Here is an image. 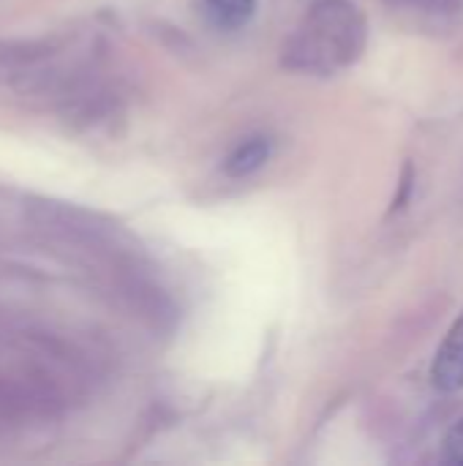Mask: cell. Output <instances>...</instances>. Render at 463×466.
Instances as JSON below:
<instances>
[{"label": "cell", "mask_w": 463, "mask_h": 466, "mask_svg": "<svg viewBox=\"0 0 463 466\" xmlns=\"http://www.w3.org/2000/svg\"><path fill=\"white\" fill-rule=\"evenodd\" d=\"M368 27L352 0H314L281 49V63L297 74L333 76L360 60Z\"/></svg>", "instance_id": "obj_1"}, {"label": "cell", "mask_w": 463, "mask_h": 466, "mask_svg": "<svg viewBox=\"0 0 463 466\" xmlns=\"http://www.w3.org/2000/svg\"><path fill=\"white\" fill-rule=\"evenodd\" d=\"M46 355L0 341V423L46 418L55 410L57 388L41 369Z\"/></svg>", "instance_id": "obj_2"}, {"label": "cell", "mask_w": 463, "mask_h": 466, "mask_svg": "<svg viewBox=\"0 0 463 466\" xmlns=\"http://www.w3.org/2000/svg\"><path fill=\"white\" fill-rule=\"evenodd\" d=\"M57 74L60 71L52 66V57L44 46L0 38V87L46 96V90L57 85Z\"/></svg>", "instance_id": "obj_3"}, {"label": "cell", "mask_w": 463, "mask_h": 466, "mask_svg": "<svg viewBox=\"0 0 463 466\" xmlns=\"http://www.w3.org/2000/svg\"><path fill=\"white\" fill-rule=\"evenodd\" d=\"M431 380L445 393H456L463 388V311L437 350Z\"/></svg>", "instance_id": "obj_4"}, {"label": "cell", "mask_w": 463, "mask_h": 466, "mask_svg": "<svg viewBox=\"0 0 463 466\" xmlns=\"http://www.w3.org/2000/svg\"><path fill=\"white\" fill-rule=\"evenodd\" d=\"M273 153V142L267 137H248L246 142H240L224 161V172L229 177H248L257 169H262L267 164Z\"/></svg>", "instance_id": "obj_5"}, {"label": "cell", "mask_w": 463, "mask_h": 466, "mask_svg": "<svg viewBox=\"0 0 463 466\" xmlns=\"http://www.w3.org/2000/svg\"><path fill=\"white\" fill-rule=\"evenodd\" d=\"M257 0H202V14L216 30H240L251 22Z\"/></svg>", "instance_id": "obj_6"}, {"label": "cell", "mask_w": 463, "mask_h": 466, "mask_svg": "<svg viewBox=\"0 0 463 466\" xmlns=\"http://www.w3.org/2000/svg\"><path fill=\"white\" fill-rule=\"evenodd\" d=\"M445 459L450 464L463 466V418L450 429V434L445 437Z\"/></svg>", "instance_id": "obj_7"}, {"label": "cell", "mask_w": 463, "mask_h": 466, "mask_svg": "<svg viewBox=\"0 0 463 466\" xmlns=\"http://www.w3.org/2000/svg\"><path fill=\"white\" fill-rule=\"evenodd\" d=\"M418 8H428V11H445V8H456L458 0H409Z\"/></svg>", "instance_id": "obj_8"}]
</instances>
